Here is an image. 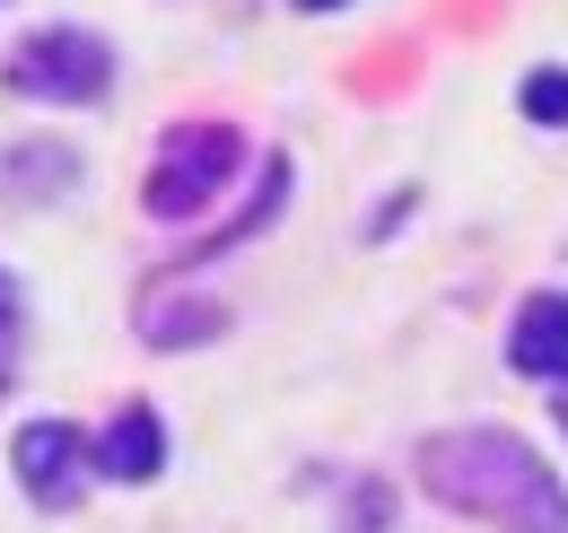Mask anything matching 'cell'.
<instances>
[{"label": "cell", "instance_id": "1", "mask_svg": "<svg viewBox=\"0 0 568 533\" xmlns=\"http://www.w3.org/2000/svg\"><path fill=\"white\" fill-rule=\"evenodd\" d=\"M420 490L490 533H568V481L498 420L420 438Z\"/></svg>", "mask_w": 568, "mask_h": 533}, {"label": "cell", "instance_id": "2", "mask_svg": "<svg viewBox=\"0 0 568 533\" xmlns=\"http://www.w3.org/2000/svg\"><path fill=\"white\" fill-rule=\"evenodd\" d=\"M236 167H245V132L236 123H175V132L158 140V158H149V219H202L227 184H236Z\"/></svg>", "mask_w": 568, "mask_h": 533}, {"label": "cell", "instance_id": "3", "mask_svg": "<svg viewBox=\"0 0 568 533\" xmlns=\"http://www.w3.org/2000/svg\"><path fill=\"white\" fill-rule=\"evenodd\" d=\"M9 88L36 97V105H97L114 88V44L88 36V27H36L9 53Z\"/></svg>", "mask_w": 568, "mask_h": 533}, {"label": "cell", "instance_id": "4", "mask_svg": "<svg viewBox=\"0 0 568 533\" xmlns=\"http://www.w3.org/2000/svg\"><path fill=\"white\" fill-rule=\"evenodd\" d=\"M9 464H18V490L36 507H79V490H88V438L71 420H27L18 446H9Z\"/></svg>", "mask_w": 568, "mask_h": 533}, {"label": "cell", "instance_id": "5", "mask_svg": "<svg viewBox=\"0 0 568 533\" xmlns=\"http://www.w3.org/2000/svg\"><path fill=\"white\" fill-rule=\"evenodd\" d=\"M507 368H516L525 385H568V298H560V289L516 298V324H507Z\"/></svg>", "mask_w": 568, "mask_h": 533}, {"label": "cell", "instance_id": "6", "mask_svg": "<svg viewBox=\"0 0 568 533\" xmlns=\"http://www.w3.org/2000/svg\"><path fill=\"white\" fill-rule=\"evenodd\" d=\"M158 464H166V420L149 402H123L105 420V438L88 446V472H105V481H158Z\"/></svg>", "mask_w": 568, "mask_h": 533}, {"label": "cell", "instance_id": "7", "mask_svg": "<svg viewBox=\"0 0 568 533\" xmlns=\"http://www.w3.org/2000/svg\"><path fill=\"white\" fill-rule=\"evenodd\" d=\"M79 184V149L71 140H18V149H0V193L18 201H53Z\"/></svg>", "mask_w": 568, "mask_h": 533}, {"label": "cell", "instance_id": "8", "mask_svg": "<svg viewBox=\"0 0 568 533\" xmlns=\"http://www.w3.org/2000/svg\"><path fill=\"white\" fill-rule=\"evenodd\" d=\"M516 105H525V123H542V132H568V70H560V62L525 70V88H516Z\"/></svg>", "mask_w": 568, "mask_h": 533}, {"label": "cell", "instance_id": "9", "mask_svg": "<svg viewBox=\"0 0 568 533\" xmlns=\"http://www.w3.org/2000/svg\"><path fill=\"white\" fill-rule=\"evenodd\" d=\"M149 341H158V350H184V341H211L219 333V306H202V298H193V306H149V324H141Z\"/></svg>", "mask_w": 568, "mask_h": 533}, {"label": "cell", "instance_id": "10", "mask_svg": "<svg viewBox=\"0 0 568 533\" xmlns=\"http://www.w3.org/2000/svg\"><path fill=\"white\" fill-rule=\"evenodd\" d=\"M18 350H27V289H18V271H0V385H9Z\"/></svg>", "mask_w": 568, "mask_h": 533}, {"label": "cell", "instance_id": "11", "mask_svg": "<svg viewBox=\"0 0 568 533\" xmlns=\"http://www.w3.org/2000/svg\"><path fill=\"white\" fill-rule=\"evenodd\" d=\"M385 516H394L385 481H351V516H342V533H385Z\"/></svg>", "mask_w": 568, "mask_h": 533}, {"label": "cell", "instance_id": "12", "mask_svg": "<svg viewBox=\"0 0 568 533\" xmlns=\"http://www.w3.org/2000/svg\"><path fill=\"white\" fill-rule=\"evenodd\" d=\"M551 420H560V429H568V385H560V394H551Z\"/></svg>", "mask_w": 568, "mask_h": 533}, {"label": "cell", "instance_id": "13", "mask_svg": "<svg viewBox=\"0 0 568 533\" xmlns=\"http://www.w3.org/2000/svg\"><path fill=\"white\" fill-rule=\"evenodd\" d=\"M297 9H351V0H297Z\"/></svg>", "mask_w": 568, "mask_h": 533}]
</instances>
